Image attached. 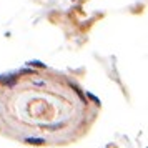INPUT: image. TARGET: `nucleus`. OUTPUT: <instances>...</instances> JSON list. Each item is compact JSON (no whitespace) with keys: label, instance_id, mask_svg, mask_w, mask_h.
I'll return each instance as SVG.
<instances>
[{"label":"nucleus","instance_id":"obj_1","mask_svg":"<svg viewBox=\"0 0 148 148\" xmlns=\"http://www.w3.org/2000/svg\"><path fill=\"white\" fill-rule=\"evenodd\" d=\"M101 110L78 82L45 65L0 75V133L32 147L82 140Z\"/></svg>","mask_w":148,"mask_h":148}]
</instances>
